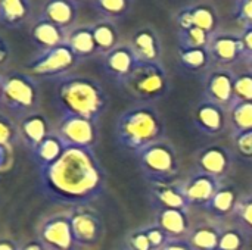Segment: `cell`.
<instances>
[{
    "label": "cell",
    "instance_id": "obj_1",
    "mask_svg": "<svg viewBox=\"0 0 252 250\" xmlns=\"http://www.w3.org/2000/svg\"><path fill=\"white\" fill-rule=\"evenodd\" d=\"M108 175L93 149L66 147L52 165L38 169V190L53 205L90 206L106 189Z\"/></svg>",
    "mask_w": 252,
    "mask_h": 250
},
{
    "label": "cell",
    "instance_id": "obj_2",
    "mask_svg": "<svg viewBox=\"0 0 252 250\" xmlns=\"http://www.w3.org/2000/svg\"><path fill=\"white\" fill-rule=\"evenodd\" d=\"M53 102L62 116L74 115L99 122L109 106V96L96 78L69 74L56 80Z\"/></svg>",
    "mask_w": 252,
    "mask_h": 250
},
{
    "label": "cell",
    "instance_id": "obj_3",
    "mask_svg": "<svg viewBox=\"0 0 252 250\" xmlns=\"http://www.w3.org/2000/svg\"><path fill=\"white\" fill-rule=\"evenodd\" d=\"M164 137L165 122L157 105L134 103L121 112L114 124L115 143L134 156Z\"/></svg>",
    "mask_w": 252,
    "mask_h": 250
},
{
    "label": "cell",
    "instance_id": "obj_4",
    "mask_svg": "<svg viewBox=\"0 0 252 250\" xmlns=\"http://www.w3.org/2000/svg\"><path fill=\"white\" fill-rule=\"evenodd\" d=\"M118 87L134 103L157 105L168 96L171 80L162 62H140Z\"/></svg>",
    "mask_w": 252,
    "mask_h": 250
},
{
    "label": "cell",
    "instance_id": "obj_5",
    "mask_svg": "<svg viewBox=\"0 0 252 250\" xmlns=\"http://www.w3.org/2000/svg\"><path fill=\"white\" fill-rule=\"evenodd\" d=\"M140 174L148 183L176 181L182 169V159L176 144L164 137L136 155Z\"/></svg>",
    "mask_w": 252,
    "mask_h": 250
},
{
    "label": "cell",
    "instance_id": "obj_6",
    "mask_svg": "<svg viewBox=\"0 0 252 250\" xmlns=\"http://www.w3.org/2000/svg\"><path fill=\"white\" fill-rule=\"evenodd\" d=\"M40 103V87L34 77L22 71L3 74L1 105L18 121L32 112H37Z\"/></svg>",
    "mask_w": 252,
    "mask_h": 250
},
{
    "label": "cell",
    "instance_id": "obj_7",
    "mask_svg": "<svg viewBox=\"0 0 252 250\" xmlns=\"http://www.w3.org/2000/svg\"><path fill=\"white\" fill-rule=\"evenodd\" d=\"M78 63V57L65 43L47 50H40L25 63V72L35 80H59L69 75Z\"/></svg>",
    "mask_w": 252,
    "mask_h": 250
},
{
    "label": "cell",
    "instance_id": "obj_8",
    "mask_svg": "<svg viewBox=\"0 0 252 250\" xmlns=\"http://www.w3.org/2000/svg\"><path fill=\"white\" fill-rule=\"evenodd\" d=\"M72 236L78 249L96 248L105 237V222L97 211L90 206H78L68 211Z\"/></svg>",
    "mask_w": 252,
    "mask_h": 250
},
{
    "label": "cell",
    "instance_id": "obj_9",
    "mask_svg": "<svg viewBox=\"0 0 252 250\" xmlns=\"http://www.w3.org/2000/svg\"><path fill=\"white\" fill-rule=\"evenodd\" d=\"M55 133L61 137L66 147L77 149H93L99 143L100 131L99 122L74 115L61 116Z\"/></svg>",
    "mask_w": 252,
    "mask_h": 250
},
{
    "label": "cell",
    "instance_id": "obj_10",
    "mask_svg": "<svg viewBox=\"0 0 252 250\" xmlns=\"http://www.w3.org/2000/svg\"><path fill=\"white\" fill-rule=\"evenodd\" d=\"M193 162L198 171L226 181L235 169L236 155L230 146L211 143L195 150Z\"/></svg>",
    "mask_w": 252,
    "mask_h": 250
},
{
    "label": "cell",
    "instance_id": "obj_11",
    "mask_svg": "<svg viewBox=\"0 0 252 250\" xmlns=\"http://www.w3.org/2000/svg\"><path fill=\"white\" fill-rule=\"evenodd\" d=\"M190 121L195 130L207 137H220L229 130V112L227 108L202 97L199 99L190 112Z\"/></svg>",
    "mask_w": 252,
    "mask_h": 250
},
{
    "label": "cell",
    "instance_id": "obj_12",
    "mask_svg": "<svg viewBox=\"0 0 252 250\" xmlns=\"http://www.w3.org/2000/svg\"><path fill=\"white\" fill-rule=\"evenodd\" d=\"M37 239L47 250H80L72 236L68 211L43 220L37 230Z\"/></svg>",
    "mask_w": 252,
    "mask_h": 250
},
{
    "label": "cell",
    "instance_id": "obj_13",
    "mask_svg": "<svg viewBox=\"0 0 252 250\" xmlns=\"http://www.w3.org/2000/svg\"><path fill=\"white\" fill-rule=\"evenodd\" d=\"M224 183L226 181L196 169L186 180L180 181V187L190 208L205 209Z\"/></svg>",
    "mask_w": 252,
    "mask_h": 250
},
{
    "label": "cell",
    "instance_id": "obj_14",
    "mask_svg": "<svg viewBox=\"0 0 252 250\" xmlns=\"http://www.w3.org/2000/svg\"><path fill=\"white\" fill-rule=\"evenodd\" d=\"M208 52L213 60V66L232 68L245 59L239 32L217 31L211 35Z\"/></svg>",
    "mask_w": 252,
    "mask_h": 250
},
{
    "label": "cell",
    "instance_id": "obj_15",
    "mask_svg": "<svg viewBox=\"0 0 252 250\" xmlns=\"http://www.w3.org/2000/svg\"><path fill=\"white\" fill-rule=\"evenodd\" d=\"M236 72L232 68L213 66L204 74V97L230 108L233 105V85Z\"/></svg>",
    "mask_w": 252,
    "mask_h": 250
},
{
    "label": "cell",
    "instance_id": "obj_16",
    "mask_svg": "<svg viewBox=\"0 0 252 250\" xmlns=\"http://www.w3.org/2000/svg\"><path fill=\"white\" fill-rule=\"evenodd\" d=\"M139 63L140 60L128 43H121L114 50L103 55L100 59L102 71L112 81H115L117 85L123 83L137 68Z\"/></svg>",
    "mask_w": 252,
    "mask_h": 250
},
{
    "label": "cell",
    "instance_id": "obj_17",
    "mask_svg": "<svg viewBox=\"0 0 252 250\" xmlns=\"http://www.w3.org/2000/svg\"><path fill=\"white\" fill-rule=\"evenodd\" d=\"M128 44L140 62H162V41L154 27L142 25L136 28Z\"/></svg>",
    "mask_w": 252,
    "mask_h": 250
},
{
    "label": "cell",
    "instance_id": "obj_18",
    "mask_svg": "<svg viewBox=\"0 0 252 250\" xmlns=\"http://www.w3.org/2000/svg\"><path fill=\"white\" fill-rule=\"evenodd\" d=\"M149 200L157 209H182L190 211V206L182 192L180 183L176 181H162V183H149Z\"/></svg>",
    "mask_w": 252,
    "mask_h": 250
},
{
    "label": "cell",
    "instance_id": "obj_19",
    "mask_svg": "<svg viewBox=\"0 0 252 250\" xmlns=\"http://www.w3.org/2000/svg\"><path fill=\"white\" fill-rule=\"evenodd\" d=\"M224 224L214 218L199 221L190 227L186 240L192 250H217Z\"/></svg>",
    "mask_w": 252,
    "mask_h": 250
},
{
    "label": "cell",
    "instance_id": "obj_20",
    "mask_svg": "<svg viewBox=\"0 0 252 250\" xmlns=\"http://www.w3.org/2000/svg\"><path fill=\"white\" fill-rule=\"evenodd\" d=\"M241 197L242 194L239 193V189L235 184L226 181L204 211H207L211 215V218L226 222L227 220L235 217Z\"/></svg>",
    "mask_w": 252,
    "mask_h": 250
},
{
    "label": "cell",
    "instance_id": "obj_21",
    "mask_svg": "<svg viewBox=\"0 0 252 250\" xmlns=\"http://www.w3.org/2000/svg\"><path fill=\"white\" fill-rule=\"evenodd\" d=\"M18 127L21 141L30 149V152L53 133L47 116L38 111L21 118L18 121Z\"/></svg>",
    "mask_w": 252,
    "mask_h": 250
},
{
    "label": "cell",
    "instance_id": "obj_22",
    "mask_svg": "<svg viewBox=\"0 0 252 250\" xmlns=\"http://www.w3.org/2000/svg\"><path fill=\"white\" fill-rule=\"evenodd\" d=\"M154 222L170 240L186 239L192 227L189 212L182 209H157Z\"/></svg>",
    "mask_w": 252,
    "mask_h": 250
},
{
    "label": "cell",
    "instance_id": "obj_23",
    "mask_svg": "<svg viewBox=\"0 0 252 250\" xmlns=\"http://www.w3.org/2000/svg\"><path fill=\"white\" fill-rule=\"evenodd\" d=\"M66 31L56 27L49 19L43 18L41 15L32 22L30 28V38L38 50H47L61 44L66 43Z\"/></svg>",
    "mask_w": 252,
    "mask_h": 250
},
{
    "label": "cell",
    "instance_id": "obj_24",
    "mask_svg": "<svg viewBox=\"0 0 252 250\" xmlns=\"http://www.w3.org/2000/svg\"><path fill=\"white\" fill-rule=\"evenodd\" d=\"M41 16L69 32L78 18V4L71 0H47Z\"/></svg>",
    "mask_w": 252,
    "mask_h": 250
},
{
    "label": "cell",
    "instance_id": "obj_25",
    "mask_svg": "<svg viewBox=\"0 0 252 250\" xmlns=\"http://www.w3.org/2000/svg\"><path fill=\"white\" fill-rule=\"evenodd\" d=\"M66 46L74 52V55L78 57L80 62L99 55L96 43H94V37H93L92 25L74 27L66 34Z\"/></svg>",
    "mask_w": 252,
    "mask_h": 250
},
{
    "label": "cell",
    "instance_id": "obj_26",
    "mask_svg": "<svg viewBox=\"0 0 252 250\" xmlns=\"http://www.w3.org/2000/svg\"><path fill=\"white\" fill-rule=\"evenodd\" d=\"M31 16V0H0V24L22 28Z\"/></svg>",
    "mask_w": 252,
    "mask_h": 250
},
{
    "label": "cell",
    "instance_id": "obj_27",
    "mask_svg": "<svg viewBox=\"0 0 252 250\" xmlns=\"http://www.w3.org/2000/svg\"><path fill=\"white\" fill-rule=\"evenodd\" d=\"M65 150H66L65 143L53 131L47 139H44L37 147H34L31 150V158L34 161V164L38 167V169H41V168H46V167L52 165L53 162H56L63 155Z\"/></svg>",
    "mask_w": 252,
    "mask_h": 250
},
{
    "label": "cell",
    "instance_id": "obj_28",
    "mask_svg": "<svg viewBox=\"0 0 252 250\" xmlns=\"http://www.w3.org/2000/svg\"><path fill=\"white\" fill-rule=\"evenodd\" d=\"M179 65L189 74H205L211 69L213 60L208 47L202 49H179Z\"/></svg>",
    "mask_w": 252,
    "mask_h": 250
},
{
    "label": "cell",
    "instance_id": "obj_29",
    "mask_svg": "<svg viewBox=\"0 0 252 250\" xmlns=\"http://www.w3.org/2000/svg\"><path fill=\"white\" fill-rule=\"evenodd\" d=\"M92 31H93L94 43H96V47H97V52L100 56L109 53L111 50H114L117 46L121 44L120 43V31L114 21L100 19L92 25Z\"/></svg>",
    "mask_w": 252,
    "mask_h": 250
},
{
    "label": "cell",
    "instance_id": "obj_30",
    "mask_svg": "<svg viewBox=\"0 0 252 250\" xmlns=\"http://www.w3.org/2000/svg\"><path fill=\"white\" fill-rule=\"evenodd\" d=\"M192 19V25L204 29L210 35L216 34L220 27V15L217 9L207 3H195L186 6Z\"/></svg>",
    "mask_w": 252,
    "mask_h": 250
},
{
    "label": "cell",
    "instance_id": "obj_31",
    "mask_svg": "<svg viewBox=\"0 0 252 250\" xmlns=\"http://www.w3.org/2000/svg\"><path fill=\"white\" fill-rule=\"evenodd\" d=\"M92 7L103 19L118 21L126 18L134 4V0H90Z\"/></svg>",
    "mask_w": 252,
    "mask_h": 250
},
{
    "label": "cell",
    "instance_id": "obj_32",
    "mask_svg": "<svg viewBox=\"0 0 252 250\" xmlns=\"http://www.w3.org/2000/svg\"><path fill=\"white\" fill-rule=\"evenodd\" d=\"M251 237L238 224H224L217 250H248Z\"/></svg>",
    "mask_w": 252,
    "mask_h": 250
},
{
    "label": "cell",
    "instance_id": "obj_33",
    "mask_svg": "<svg viewBox=\"0 0 252 250\" xmlns=\"http://www.w3.org/2000/svg\"><path fill=\"white\" fill-rule=\"evenodd\" d=\"M230 134L252 130V102H236L229 109Z\"/></svg>",
    "mask_w": 252,
    "mask_h": 250
},
{
    "label": "cell",
    "instance_id": "obj_34",
    "mask_svg": "<svg viewBox=\"0 0 252 250\" xmlns=\"http://www.w3.org/2000/svg\"><path fill=\"white\" fill-rule=\"evenodd\" d=\"M179 49H202L208 47L211 35L198 27L177 29Z\"/></svg>",
    "mask_w": 252,
    "mask_h": 250
},
{
    "label": "cell",
    "instance_id": "obj_35",
    "mask_svg": "<svg viewBox=\"0 0 252 250\" xmlns=\"http://www.w3.org/2000/svg\"><path fill=\"white\" fill-rule=\"evenodd\" d=\"M233 152L238 159L252 162V130H245L230 134Z\"/></svg>",
    "mask_w": 252,
    "mask_h": 250
},
{
    "label": "cell",
    "instance_id": "obj_36",
    "mask_svg": "<svg viewBox=\"0 0 252 250\" xmlns=\"http://www.w3.org/2000/svg\"><path fill=\"white\" fill-rule=\"evenodd\" d=\"M233 220L235 224H238L242 230L247 231L250 237H252V193L242 194Z\"/></svg>",
    "mask_w": 252,
    "mask_h": 250
},
{
    "label": "cell",
    "instance_id": "obj_37",
    "mask_svg": "<svg viewBox=\"0 0 252 250\" xmlns=\"http://www.w3.org/2000/svg\"><path fill=\"white\" fill-rule=\"evenodd\" d=\"M18 141H21L18 122H15L9 115L0 112V144L12 149Z\"/></svg>",
    "mask_w": 252,
    "mask_h": 250
},
{
    "label": "cell",
    "instance_id": "obj_38",
    "mask_svg": "<svg viewBox=\"0 0 252 250\" xmlns=\"http://www.w3.org/2000/svg\"><path fill=\"white\" fill-rule=\"evenodd\" d=\"M252 102V72H238L233 85V103Z\"/></svg>",
    "mask_w": 252,
    "mask_h": 250
},
{
    "label": "cell",
    "instance_id": "obj_39",
    "mask_svg": "<svg viewBox=\"0 0 252 250\" xmlns=\"http://www.w3.org/2000/svg\"><path fill=\"white\" fill-rule=\"evenodd\" d=\"M126 243H127L126 246H128L130 249L133 250H154L146 233H145V230H143V227L130 231L127 239H126Z\"/></svg>",
    "mask_w": 252,
    "mask_h": 250
},
{
    "label": "cell",
    "instance_id": "obj_40",
    "mask_svg": "<svg viewBox=\"0 0 252 250\" xmlns=\"http://www.w3.org/2000/svg\"><path fill=\"white\" fill-rule=\"evenodd\" d=\"M143 230H145V233H146V236H148V239H149V242H151L152 249L154 250H161L165 246V243L170 240L165 236V233L155 222H151V224L143 225Z\"/></svg>",
    "mask_w": 252,
    "mask_h": 250
},
{
    "label": "cell",
    "instance_id": "obj_41",
    "mask_svg": "<svg viewBox=\"0 0 252 250\" xmlns=\"http://www.w3.org/2000/svg\"><path fill=\"white\" fill-rule=\"evenodd\" d=\"M233 15L242 25L252 24V0H235Z\"/></svg>",
    "mask_w": 252,
    "mask_h": 250
},
{
    "label": "cell",
    "instance_id": "obj_42",
    "mask_svg": "<svg viewBox=\"0 0 252 250\" xmlns=\"http://www.w3.org/2000/svg\"><path fill=\"white\" fill-rule=\"evenodd\" d=\"M239 37H241L244 55H245L244 60H248L252 57V24L242 25V29L239 31Z\"/></svg>",
    "mask_w": 252,
    "mask_h": 250
},
{
    "label": "cell",
    "instance_id": "obj_43",
    "mask_svg": "<svg viewBox=\"0 0 252 250\" xmlns=\"http://www.w3.org/2000/svg\"><path fill=\"white\" fill-rule=\"evenodd\" d=\"M12 57V47L9 41L0 35V66H4Z\"/></svg>",
    "mask_w": 252,
    "mask_h": 250
},
{
    "label": "cell",
    "instance_id": "obj_44",
    "mask_svg": "<svg viewBox=\"0 0 252 250\" xmlns=\"http://www.w3.org/2000/svg\"><path fill=\"white\" fill-rule=\"evenodd\" d=\"M12 162V149L0 144V172L6 171Z\"/></svg>",
    "mask_w": 252,
    "mask_h": 250
},
{
    "label": "cell",
    "instance_id": "obj_45",
    "mask_svg": "<svg viewBox=\"0 0 252 250\" xmlns=\"http://www.w3.org/2000/svg\"><path fill=\"white\" fill-rule=\"evenodd\" d=\"M161 250H192V248L186 239H177V240H168Z\"/></svg>",
    "mask_w": 252,
    "mask_h": 250
},
{
    "label": "cell",
    "instance_id": "obj_46",
    "mask_svg": "<svg viewBox=\"0 0 252 250\" xmlns=\"http://www.w3.org/2000/svg\"><path fill=\"white\" fill-rule=\"evenodd\" d=\"M0 250H21V246L9 237H0Z\"/></svg>",
    "mask_w": 252,
    "mask_h": 250
},
{
    "label": "cell",
    "instance_id": "obj_47",
    "mask_svg": "<svg viewBox=\"0 0 252 250\" xmlns=\"http://www.w3.org/2000/svg\"><path fill=\"white\" fill-rule=\"evenodd\" d=\"M21 250H47V249L44 248V245H43L38 239H35V240H31V242L25 243L24 246H21Z\"/></svg>",
    "mask_w": 252,
    "mask_h": 250
},
{
    "label": "cell",
    "instance_id": "obj_48",
    "mask_svg": "<svg viewBox=\"0 0 252 250\" xmlns=\"http://www.w3.org/2000/svg\"><path fill=\"white\" fill-rule=\"evenodd\" d=\"M1 97H3V74H0V105H1Z\"/></svg>",
    "mask_w": 252,
    "mask_h": 250
},
{
    "label": "cell",
    "instance_id": "obj_49",
    "mask_svg": "<svg viewBox=\"0 0 252 250\" xmlns=\"http://www.w3.org/2000/svg\"><path fill=\"white\" fill-rule=\"evenodd\" d=\"M247 62V66H248V71L252 72V57L251 59H248V60H245Z\"/></svg>",
    "mask_w": 252,
    "mask_h": 250
},
{
    "label": "cell",
    "instance_id": "obj_50",
    "mask_svg": "<svg viewBox=\"0 0 252 250\" xmlns=\"http://www.w3.org/2000/svg\"><path fill=\"white\" fill-rule=\"evenodd\" d=\"M117 250H133V249H130L128 246H124V248H120V249H117Z\"/></svg>",
    "mask_w": 252,
    "mask_h": 250
},
{
    "label": "cell",
    "instance_id": "obj_51",
    "mask_svg": "<svg viewBox=\"0 0 252 250\" xmlns=\"http://www.w3.org/2000/svg\"><path fill=\"white\" fill-rule=\"evenodd\" d=\"M71 1H74V3H77V4H80V3H81L83 0H71Z\"/></svg>",
    "mask_w": 252,
    "mask_h": 250
}]
</instances>
